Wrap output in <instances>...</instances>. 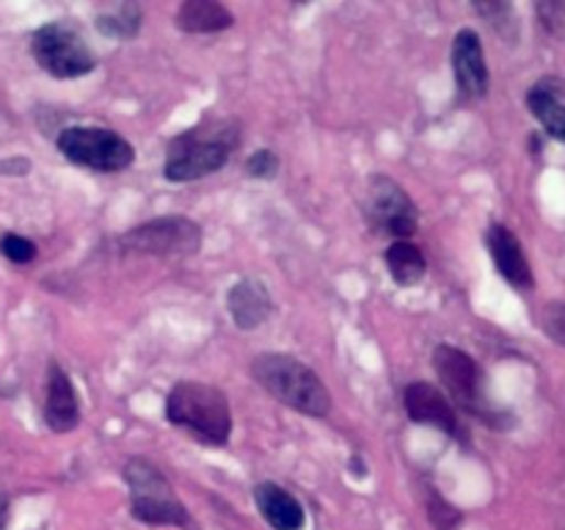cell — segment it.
<instances>
[{"instance_id":"obj_3","label":"cell","mask_w":565,"mask_h":530,"mask_svg":"<svg viewBox=\"0 0 565 530\" xmlns=\"http://www.w3.org/2000/svg\"><path fill=\"white\" fill-rule=\"evenodd\" d=\"M241 144L230 121H207L174 138L166 155L163 174L171 182H191L224 169L232 149Z\"/></svg>"},{"instance_id":"obj_19","label":"cell","mask_w":565,"mask_h":530,"mask_svg":"<svg viewBox=\"0 0 565 530\" xmlns=\"http://www.w3.org/2000/svg\"><path fill=\"white\" fill-rule=\"evenodd\" d=\"M141 6L138 3H116L108 6L105 11L97 14V28L99 33L114 39H130L136 36L138 28H141Z\"/></svg>"},{"instance_id":"obj_8","label":"cell","mask_w":565,"mask_h":530,"mask_svg":"<svg viewBox=\"0 0 565 530\" xmlns=\"http://www.w3.org/2000/svg\"><path fill=\"white\" fill-rule=\"evenodd\" d=\"M367 213L381 232L395 235L397 241H406L408 235L417 232V208L408 193L384 174H375L370 182Z\"/></svg>"},{"instance_id":"obj_20","label":"cell","mask_w":565,"mask_h":530,"mask_svg":"<svg viewBox=\"0 0 565 530\" xmlns=\"http://www.w3.org/2000/svg\"><path fill=\"white\" fill-rule=\"evenodd\" d=\"M428 513L436 530H458L461 524V511L450 506L439 491H428Z\"/></svg>"},{"instance_id":"obj_21","label":"cell","mask_w":565,"mask_h":530,"mask_svg":"<svg viewBox=\"0 0 565 530\" xmlns=\"http://www.w3.org/2000/svg\"><path fill=\"white\" fill-rule=\"evenodd\" d=\"M0 254H3L6 259H11V263L25 265L31 263V259H36V246H33V241H28V237L17 235V232H6V235L0 237Z\"/></svg>"},{"instance_id":"obj_13","label":"cell","mask_w":565,"mask_h":530,"mask_svg":"<svg viewBox=\"0 0 565 530\" xmlns=\"http://www.w3.org/2000/svg\"><path fill=\"white\" fill-rule=\"evenodd\" d=\"M44 423H47L55 434L75 431L77 423H81V406H77L75 386H72L66 370L55 362L50 364L47 398H44Z\"/></svg>"},{"instance_id":"obj_11","label":"cell","mask_w":565,"mask_h":530,"mask_svg":"<svg viewBox=\"0 0 565 530\" xmlns=\"http://www.w3.org/2000/svg\"><path fill=\"white\" fill-rule=\"evenodd\" d=\"M403 403H406V412L414 423L434 425V428L445 431V434L458 436L456 409H452V403L434 384H428V381H414V384H408Z\"/></svg>"},{"instance_id":"obj_22","label":"cell","mask_w":565,"mask_h":530,"mask_svg":"<svg viewBox=\"0 0 565 530\" xmlns=\"http://www.w3.org/2000/svg\"><path fill=\"white\" fill-rule=\"evenodd\" d=\"M535 14L552 36L565 39V0H541L535 6Z\"/></svg>"},{"instance_id":"obj_1","label":"cell","mask_w":565,"mask_h":530,"mask_svg":"<svg viewBox=\"0 0 565 530\" xmlns=\"http://www.w3.org/2000/svg\"><path fill=\"white\" fill-rule=\"evenodd\" d=\"M166 417L196 436L202 445L224 447L232 434V412L224 392L202 381H180L166 398Z\"/></svg>"},{"instance_id":"obj_24","label":"cell","mask_w":565,"mask_h":530,"mask_svg":"<svg viewBox=\"0 0 565 530\" xmlns=\"http://www.w3.org/2000/svg\"><path fill=\"white\" fill-rule=\"evenodd\" d=\"M246 171L257 180H274L276 171H279V158L270 149H259L246 160Z\"/></svg>"},{"instance_id":"obj_9","label":"cell","mask_w":565,"mask_h":530,"mask_svg":"<svg viewBox=\"0 0 565 530\" xmlns=\"http://www.w3.org/2000/svg\"><path fill=\"white\" fill-rule=\"evenodd\" d=\"M434 368L439 373L441 384L450 390V395L461 403L463 409L475 414H483L480 409V368L467 351L456 346H439L434 351Z\"/></svg>"},{"instance_id":"obj_12","label":"cell","mask_w":565,"mask_h":530,"mask_svg":"<svg viewBox=\"0 0 565 530\" xmlns=\"http://www.w3.org/2000/svg\"><path fill=\"white\" fill-rule=\"evenodd\" d=\"M486 241H489V252H491V257H494L497 271H500V274L505 276L513 287H519V290H530L535 282L533 268H530L527 254H524L519 237L513 235L508 226L491 224Z\"/></svg>"},{"instance_id":"obj_23","label":"cell","mask_w":565,"mask_h":530,"mask_svg":"<svg viewBox=\"0 0 565 530\" xmlns=\"http://www.w3.org/2000/svg\"><path fill=\"white\" fill-rule=\"evenodd\" d=\"M541 329L550 340H555L557 346H565V304L563 301H550L541 309Z\"/></svg>"},{"instance_id":"obj_4","label":"cell","mask_w":565,"mask_h":530,"mask_svg":"<svg viewBox=\"0 0 565 530\" xmlns=\"http://www.w3.org/2000/svg\"><path fill=\"white\" fill-rule=\"evenodd\" d=\"M125 480L130 486V508L138 522L177 524V528L196 530L188 508L182 506L166 475L152 462L130 458L125 464Z\"/></svg>"},{"instance_id":"obj_25","label":"cell","mask_w":565,"mask_h":530,"mask_svg":"<svg viewBox=\"0 0 565 530\" xmlns=\"http://www.w3.org/2000/svg\"><path fill=\"white\" fill-rule=\"evenodd\" d=\"M475 9L486 17V20L494 25V31L505 33L508 25H516V17H513V9L508 3H478Z\"/></svg>"},{"instance_id":"obj_18","label":"cell","mask_w":565,"mask_h":530,"mask_svg":"<svg viewBox=\"0 0 565 530\" xmlns=\"http://www.w3.org/2000/svg\"><path fill=\"white\" fill-rule=\"evenodd\" d=\"M527 105L530 110H533L535 119L544 125V130L550 132L552 138L565 141V105L550 92V88L535 86L533 92L527 94Z\"/></svg>"},{"instance_id":"obj_2","label":"cell","mask_w":565,"mask_h":530,"mask_svg":"<svg viewBox=\"0 0 565 530\" xmlns=\"http://www.w3.org/2000/svg\"><path fill=\"white\" fill-rule=\"evenodd\" d=\"M252 375L276 401L309 417H326L331 412V392L309 364L290 353H263L252 362Z\"/></svg>"},{"instance_id":"obj_10","label":"cell","mask_w":565,"mask_h":530,"mask_svg":"<svg viewBox=\"0 0 565 530\" xmlns=\"http://www.w3.org/2000/svg\"><path fill=\"white\" fill-rule=\"evenodd\" d=\"M452 72H456V83L463 97H486V92H489V66H486L480 36L469 28H463L452 39Z\"/></svg>"},{"instance_id":"obj_7","label":"cell","mask_w":565,"mask_h":530,"mask_svg":"<svg viewBox=\"0 0 565 530\" xmlns=\"http://www.w3.org/2000/svg\"><path fill=\"white\" fill-rule=\"evenodd\" d=\"M119 246L132 254L154 257H191L202 246V230L185 215H166L138 224L119 237Z\"/></svg>"},{"instance_id":"obj_14","label":"cell","mask_w":565,"mask_h":530,"mask_svg":"<svg viewBox=\"0 0 565 530\" xmlns=\"http://www.w3.org/2000/svg\"><path fill=\"white\" fill-rule=\"evenodd\" d=\"M254 502H257L259 513L274 530H303V524H307V513H303L301 502L274 480L257 484Z\"/></svg>"},{"instance_id":"obj_16","label":"cell","mask_w":565,"mask_h":530,"mask_svg":"<svg viewBox=\"0 0 565 530\" xmlns=\"http://www.w3.org/2000/svg\"><path fill=\"white\" fill-rule=\"evenodd\" d=\"M235 17L218 0H185L177 11V25L185 33H215L232 28Z\"/></svg>"},{"instance_id":"obj_5","label":"cell","mask_w":565,"mask_h":530,"mask_svg":"<svg viewBox=\"0 0 565 530\" xmlns=\"http://www.w3.org/2000/svg\"><path fill=\"white\" fill-rule=\"evenodd\" d=\"M31 53L47 75L61 81L83 77L97 66L92 47L70 22H50L39 28L31 39Z\"/></svg>"},{"instance_id":"obj_15","label":"cell","mask_w":565,"mask_h":530,"mask_svg":"<svg viewBox=\"0 0 565 530\" xmlns=\"http://www.w3.org/2000/svg\"><path fill=\"white\" fill-rule=\"evenodd\" d=\"M226 307H230L232 320L246 331L263 326L270 318V312H274V301H270L263 282L257 279L235 282L230 296H226Z\"/></svg>"},{"instance_id":"obj_6","label":"cell","mask_w":565,"mask_h":530,"mask_svg":"<svg viewBox=\"0 0 565 530\" xmlns=\"http://www.w3.org/2000/svg\"><path fill=\"white\" fill-rule=\"evenodd\" d=\"M58 149L66 160L94 171H125L136 160L132 144L108 127H66Z\"/></svg>"},{"instance_id":"obj_17","label":"cell","mask_w":565,"mask_h":530,"mask_svg":"<svg viewBox=\"0 0 565 530\" xmlns=\"http://www.w3.org/2000/svg\"><path fill=\"white\" fill-rule=\"evenodd\" d=\"M386 268H390L392 279L403 287L417 285L419 279L428 271V263H425V254L419 252V246L408 241H395L390 248L384 252Z\"/></svg>"}]
</instances>
